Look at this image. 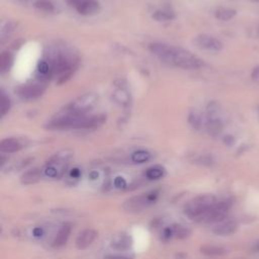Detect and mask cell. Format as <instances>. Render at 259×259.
I'll use <instances>...</instances> for the list:
<instances>
[{
	"label": "cell",
	"mask_w": 259,
	"mask_h": 259,
	"mask_svg": "<svg viewBox=\"0 0 259 259\" xmlns=\"http://www.w3.org/2000/svg\"><path fill=\"white\" fill-rule=\"evenodd\" d=\"M149 50L162 62L180 69L197 70L204 65L200 58L179 47L163 43H153L149 46Z\"/></svg>",
	"instance_id": "cell-1"
},
{
	"label": "cell",
	"mask_w": 259,
	"mask_h": 259,
	"mask_svg": "<svg viewBox=\"0 0 259 259\" xmlns=\"http://www.w3.org/2000/svg\"><path fill=\"white\" fill-rule=\"evenodd\" d=\"M46 60L50 63L52 77L57 78V84L66 83L75 73L79 65V57L69 49H53Z\"/></svg>",
	"instance_id": "cell-2"
},
{
	"label": "cell",
	"mask_w": 259,
	"mask_h": 259,
	"mask_svg": "<svg viewBox=\"0 0 259 259\" xmlns=\"http://www.w3.org/2000/svg\"><path fill=\"white\" fill-rule=\"evenodd\" d=\"M106 121L107 117L105 115L77 116L72 115L63 109L50 120L47 124V128L50 130L94 129L103 125Z\"/></svg>",
	"instance_id": "cell-3"
},
{
	"label": "cell",
	"mask_w": 259,
	"mask_h": 259,
	"mask_svg": "<svg viewBox=\"0 0 259 259\" xmlns=\"http://www.w3.org/2000/svg\"><path fill=\"white\" fill-rule=\"evenodd\" d=\"M217 202L213 194H200L188 200L184 206L185 215L192 221L201 222L208 211Z\"/></svg>",
	"instance_id": "cell-4"
},
{
	"label": "cell",
	"mask_w": 259,
	"mask_h": 259,
	"mask_svg": "<svg viewBox=\"0 0 259 259\" xmlns=\"http://www.w3.org/2000/svg\"><path fill=\"white\" fill-rule=\"evenodd\" d=\"M72 156L73 153L70 150H63L56 154L47 163L44 170L45 174L51 178H60L64 174L67 164Z\"/></svg>",
	"instance_id": "cell-5"
},
{
	"label": "cell",
	"mask_w": 259,
	"mask_h": 259,
	"mask_svg": "<svg viewBox=\"0 0 259 259\" xmlns=\"http://www.w3.org/2000/svg\"><path fill=\"white\" fill-rule=\"evenodd\" d=\"M158 196H159V192L157 190H153L147 193L133 196L124 202L123 208L130 213L142 212L148 209L153 203H155Z\"/></svg>",
	"instance_id": "cell-6"
},
{
	"label": "cell",
	"mask_w": 259,
	"mask_h": 259,
	"mask_svg": "<svg viewBox=\"0 0 259 259\" xmlns=\"http://www.w3.org/2000/svg\"><path fill=\"white\" fill-rule=\"evenodd\" d=\"M97 100L98 98L94 93H85L71 101V103H69L64 110L72 115H88V113L97 105Z\"/></svg>",
	"instance_id": "cell-7"
},
{
	"label": "cell",
	"mask_w": 259,
	"mask_h": 259,
	"mask_svg": "<svg viewBox=\"0 0 259 259\" xmlns=\"http://www.w3.org/2000/svg\"><path fill=\"white\" fill-rule=\"evenodd\" d=\"M47 83L48 81L39 78L32 83L21 86L18 89V93L25 100H35L44 94L47 89Z\"/></svg>",
	"instance_id": "cell-8"
},
{
	"label": "cell",
	"mask_w": 259,
	"mask_h": 259,
	"mask_svg": "<svg viewBox=\"0 0 259 259\" xmlns=\"http://www.w3.org/2000/svg\"><path fill=\"white\" fill-rule=\"evenodd\" d=\"M232 206V202L230 200H222L217 201L204 215L201 222L202 223H218L222 222L228 215L230 209Z\"/></svg>",
	"instance_id": "cell-9"
},
{
	"label": "cell",
	"mask_w": 259,
	"mask_h": 259,
	"mask_svg": "<svg viewBox=\"0 0 259 259\" xmlns=\"http://www.w3.org/2000/svg\"><path fill=\"white\" fill-rule=\"evenodd\" d=\"M67 4L74 8L81 16H94L100 12V5L97 0H67Z\"/></svg>",
	"instance_id": "cell-10"
},
{
	"label": "cell",
	"mask_w": 259,
	"mask_h": 259,
	"mask_svg": "<svg viewBox=\"0 0 259 259\" xmlns=\"http://www.w3.org/2000/svg\"><path fill=\"white\" fill-rule=\"evenodd\" d=\"M194 47L199 50L209 51V52H220L223 49V43L210 35H198L192 41Z\"/></svg>",
	"instance_id": "cell-11"
},
{
	"label": "cell",
	"mask_w": 259,
	"mask_h": 259,
	"mask_svg": "<svg viewBox=\"0 0 259 259\" xmlns=\"http://www.w3.org/2000/svg\"><path fill=\"white\" fill-rule=\"evenodd\" d=\"M97 232L92 229H87L82 231L76 239V247L79 250H84L88 248L96 239Z\"/></svg>",
	"instance_id": "cell-12"
},
{
	"label": "cell",
	"mask_w": 259,
	"mask_h": 259,
	"mask_svg": "<svg viewBox=\"0 0 259 259\" xmlns=\"http://www.w3.org/2000/svg\"><path fill=\"white\" fill-rule=\"evenodd\" d=\"M238 230V223L234 220L222 221L214 229L213 233L217 236H230Z\"/></svg>",
	"instance_id": "cell-13"
},
{
	"label": "cell",
	"mask_w": 259,
	"mask_h": 259,
	"mask_svg": "<svg viewBox=\"0 0 259 259\" xmlns=\"http://www.w3.org/2000/svg\"><path fill=\"white\" fill-rule=\"evenodd\" d=\"M132 239L129 235L127 234H119L116 235L111 242V246L113 249L115 250H119V251H126L128 249L131 248L132 246Z\"/></svg>",
	"instance_id": "cell-14"
},
{
	"label": "cell",
	"mask_w": 259,
	"mask_h": 259,
	"mask_svg": "<svg viewBox=\"0 0 259 259\" xmlns=\"http://www.w3.org/2000/svg\"><path fill=\"white\" fill-rule=\"evenodd\" d=\"M23 147V143L16 138H8L0 143V151L3 153H16L22 150Z\"/></svg>",
	"instance_id": "cell-15"
},
{
	"label": "cell",
	"mask_w": 259,
	"mask_h": 259,
	"mask_svg": "<svg viewBox=\"0 0 259 259\" xmlns=\"http://www.w3.org/2000/svg\"><path fill=\"white\" fill-rule=\"evenodd\" d=\"M70 234H71V226L69 224L63 225L53 241V246L56 248H59L65 245L70 237Z\"/></svg>",
	"instance_id": "cell-16"
},
{
	"label": "cell",
	"mask_w": 259,
	"mask_h": 259,
	"mask_svg": "<svg viewBox=\"0 0 259 259\" xmlns=\"http://www.w3.org/2000/svg\"><path fill=\"white\" fill-rule=\"evenodd\" d=\"M42 177V171L39 168H33L25 172L21 176V182L25 185H30L38 182Z\"/></svg>",
	"instance_id": "cell-17"
},
{
	"label": "cell",
	"mask_w": 259,
	"mask_h": 259,
	"mask_svg": "<svg viewBox=\"0 0 259 259\" xmlns=\"http://www.w3.org/2000/svg\"><path fill=\"white\" fill-rule=\"evenodd\" d=\"M113 97L117 103H119L125 108H127L131 105V95L125 88H122V87L117 88L113 93Z\"/></svg>",
	"instance_id": "cell-18"
},
{
	"label": "cell",
	"mask_w": 259,
	"mask_h": 259,
	"mask_svg": "<svg viewBox=\"0 0 259 259\" xmlns=\"http://www.w3.org/2000/svg\"><path fill=\"white\" fill-rule=\"evenodd\" d=\"M152 18L157 22H169L175 19V13L170 9H162L156 11Z\"/></svg>",
	"instance_id": "cell-19"
},
{
	"label": "cell",
	"mask_w": 259,
	"mask_h": 259,
	"mask_svg": "<svg viewBox=\"0 0 259 259\" xmlns=\"http://www.w3.org/2000/svg\"><path fill=\"white\" fill-rule=\"evenodd\" d=\"M14 64V56L10 52H3L0 55V72H8Z\"/></svg>",
	"instance_id": "cell-20"
},
{
	"label": "cell",
	"mask_w": 259,
	"mask_h": 259,
	"mask_svg": "<svg viewBox=\"0 0 259 259\" xmlns=\"http://www.w3.org/2000/svg\"><path fill=\"white\" fill-rule=\"evenodd\" d=\"M237 15V12L232 9H225L221 8L215 12V17L217 20L222 22H228L232 20Z\"/></svg>",
	"instance_id": "cell-21"
},
{
	"label": "cell",
	"mask_w": 259,
	"mask_h": 259,
	"mask_svg": "<svg viewBox=\"0 0 259 259\" xmlns=\"http://www.w3.org/2000/svg\"><path fill=\"white\" fill-rule=\"evenodd\" d=\"M200 252L208 256H219L223 255L227 252V250L224 247L221 246H215V245H203L200 248Z\"/></svg>",
	"instance_id": "cell-22"
},
{
	"label": "cell",
	"mask_w": 259,
	"mask_h": 259,
	"mask_svg": "<svg viewBox=\"0 0 259 259\" xmlns=\"http://www.w3.org/2000/svg\"><path fill=\"white\" fill-rule=\"evenodd\" d=\"M164 175H165V169L159 165L152 166L148 168L146 171V177L149 180H157L162 178Z\"/></svg>",
	"instance_id": "cell-23"
},
{
	"label": "cell",
	"mask_w": 259,
	"mask_h": 259,
	"mask_svg": "<svg viewBox=\"0 0 259 259\" xmlns=\"http://www.w3.org/2000/svg\"><path fill=\"white\" fill-rule=\"evenodd\" d=\"M131 159L134 163L142 164V163L148 162L151 159V154L146 150H138L132 154Z\"/></svg>",
	"instance_id": "cell-24"
},
{
	"label": "cell",
	"mask_w": 259,
	"mask_h": 259,
	"mask_svg": "<svg viewBox=\"0 0 259 259\" xmlns=\"http://www.w3.org/2000/svg\"><path fill=\"white\" fill-rule=\"evenodd\" d=\"M12 108V101L4 90L0 92V115L5 117Z\"/></svg>",
	"instance_id": "cell-25"
},
{
	"label": "cell",
	"mask_w": 259,
	"mask_h": 259,
	"mask_svg": "<svg viewBox=\"0 0 259 259\" xmlns=\"http://www.w3.org/2000/svg\"><path fill=\"white\" fill-rule=\"evenodd\" d=\"M171 230H172L173 237H176L179 239H184L190 235V230L182 225H178V224L172 225Z\"/></svg>",
	"instance_id": "cell-26"
},
{
	"label": "cell",
	"mask_w": 259,
	"mask_h": 259,
	"mask_svg": "<svg viewBox=\"0 0 259 259\" xmlns=\"http://www.w3.org/2000/svg\"><path fill=\"white\" fill-rule=\"evenodd\" d=\"M35 7L42 12L46 13H52L55 10L54 4L51 2V0H37L35 3Z\"/></svg>",
	"instance_id": "cell-27"
},
{
	"label": "cell",
	"mask_w": 259,
	"mask_h": 259,
	"mask_svg": "<svg viewBox=\"0 0 259 259\" xmlns=\"http://www.w3.org/2000/svg\"><path fill=\"white\" fill-rule=\"evenodd\" d=\"M188 122L194 129H197V130L200 129V127L202 126V118H201L200 114H198L196 112L190 113V115L188 117Z\"/></svg>",
	"instance_id": "cell-28"
},
{
	"label": "cell",
	"mask_w": 259,
	"mask_h": 259,
	"mask_svg": "<svg viewBox=\"0 0 259 259\" xmlns=\"http://www.w3.org/2000/svg\"><path fill=\"white\" fill-rule=\"evenodd\" d=\"M16 30V24L14 22H9L7 23L3 29H2V41H5V39L9 38Z\"/></svg>",
	"instance_id": "cell-29"
},
{
	"label": "cell",
	"mask_w": 259,
	"mask_h": 259,
	"mask_svg": "<svg viewBox=\"0 0 259 259\" xmlns=\"http://www.w3.org/2000/svg\"><path fill=\"white\" fill-rule=\"evenodd\" d=\"M134 256H129V255H120V254H115V255H107L105 259H133Z\"/></svg>",
	"instance_id": "cell-30"
},
{
	"label": "cell",
	"mask_w": 259,
	"mask_h": 259,
	"mask_svg": "<svg viewBox=\"0 0 259 259\" xmlns=\"http://www.w3.org/2000/svg\"><path fill=\"white\" fill-rule=\"evenodd\" d=\"M115 185H116L118 188H124V187H126L127 182H126V180H125L123 177L119 176V177H117V178L115 179Z\"/></svg>",
	"instance_id": "cell-31"
},
{
	"label": "cell",
	"mask_w": 259,
	"mask_h": 259,
	"mask_svg": "<svg viewBox=\"0 0 259 259\" xmlns=\"http://www.w3.org/2000/svg\"><path fill=\"white\" fill-rule=\"evenodd\" d=\"M251 77H252V80L253 81H259V66L258 67H255L253 70H252V73H251Z\"/></svg>",
	"instance_id": "cell-32"
},
{
	"label": "cell",
	"mask_w": 259,
	"mask_h": 259,
	"mask_svg": "<svg viewBox=\"0 0 259 259\" xmlns=\"http://www.w3.org/2000/svg\"><path fill=\"white\" fill-rule=\"evenodd\" d=\"M224 142H225V144H226V145H228V146H232V145L234 144L235 140H234V138H233L232 136H226V137L224 138Z\"/></svg>",
	"instance_id": "cell-33"
},
{
	"label": "cell",
	"mask_w": 259,
	"mask_h": 259,
	"mask_svg": "<svg viewBox=\"0 0 259 259\" xmlns=\"http://www.w3.org/2000/svg\"><path fill=\"white\" fill-rule=\"evenodd\" d=\"M71 176L73 177V178H78L79 176H80V174H81V172H80V170L78 169V168H74V169H72V171H71Z\"/></svg>",
	"instance_id": "cell-34"
},
{
	"label": "cell",
	"mask_w": 259,
	"mask_h": 259,
	"mask_svg": "<svg viewBox=\"0 0 259 259\" xmlns=\"http://www.w3.org/2000/svg\"><path fill=\"white\" fill-rule=\"evenodd\" d=\"M256 251H259V242L256 244V246H255V248H254Z\"/></svg>",
	"instance_id": "cell-35"
},
{
	"label": "cell",
	"mask_w": 259,
	"mask_h": 259,
	"mask_svg": "<svg viewBox=\"0 0 259 259\" xmlns=\"http://www.w3.org/2000/svg\"><path fill=\"white\" fill-rule=\"evenodd\" d=\"M258 34H259V31H258Z\"/></svg>",
	"instance_id": "cell-36"
}]
</instances>
